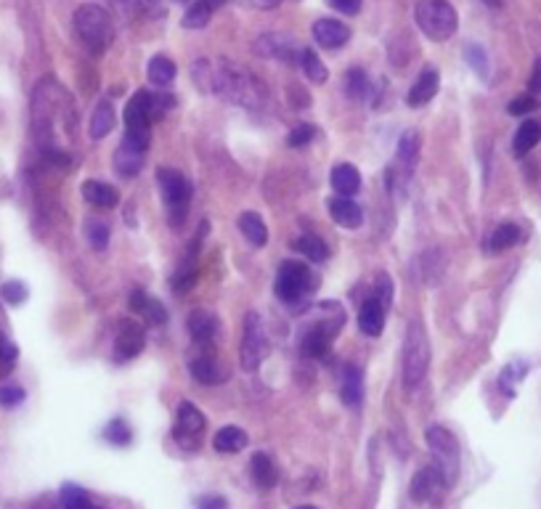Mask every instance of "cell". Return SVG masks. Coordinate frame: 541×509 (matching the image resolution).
Listing matches in <instances>:
<instances>
[{
  "label": "cell",
  "instance_id": "obj_44",
  "mask_svg": "<svg viewBox=\"0 0 541 509\" xmlns=\"http://www.w3.org/2000/svg\"><path fill=\"white\" fill-rule=\"evenodd\" d=\"M138 316H144L146 324H152V327H160V324H165V321H168V311H165V308H162V305L157 303L154 297H149V300H146V305L141 308V313H138Z\"/></svg>",
  "mask_w": 541,
  "mask_h": 509
},
{
  "label": "cell",
  "instance_id": "obj_16",
  "mask_svg": "<svg viewBox=\"0 0 541 509\" xmlns=\"http://www.w3.org/2000/svg\"><path fill=\"white\" fill-rule=\"evenodd\" d=\"M250 475L252 483L260 488V491H271L279 483V467L268 454L258 451V454H252L250 459Z\"/></svg>",
  "mask_w": 541,
  "mask_h": 509
},
{
  "label": "cell",
  "instance_id": "obj_23",
  "mask_svg": "<svg viewBox=\"0 0 541 509\" xmlns=\"http://www.w3.org/2000/svg\"><path fill=\"white\" fill-rule=\"evenodd\" d=\"M438 72L435 69H425L417 80H414L412 91H409V104L412 107H422L427 101L435 99V93H438Z\"/></svg>",
  "mask_w": 541,
  "mask_h": 509
},
{
  "label": "cell",
  "instance_id": "obj_54",
  "mask_svg": "<svg viewBox=\"0 0 541 509\" xmlns=\"http://www.w3.org/2000/svg\"><path fill=\"white\" fill-rule=\"evenodd\" d=\"M252 6H258V8H276L279 6V0H250Z\"/></svg>",
  "mask_w": 541,
  "mask_h": 509
},
{
  "label": "cell",
  "instance_id": "obj_34",
  "mask_svg": "<svg viewBox=\"0 0 541 509\" xmlns=\"http://www.w3.org/2000/svg\"><path fill=\"white\" fill-rule=\"evenodd\" d=\"M345 91L353 101H366L372 93V80L366 77L364 69H348L345 75Z\"/></svg>",
  "mask_w": 541,
  "mask_h": 509
},
{
  "label": "cell",
  "instance_id": "obj_35",
  "mask_svg": "<svg viewBox=\"0 0 541 509\" xmlns=\"http://www.w3.org/2000/svg\"><path fill=\"white\" fill-rule=\"evenodd\" d=\"M520 239H523V234H520V228L515 226V223H502V226L496 228L494 234H491L488 247H491L494 252H504V250H510V247H515Z\"/></svg>",
  "mask_w": 541,
  "mask_h": 509
},
{
  "label": "cell",
  "instance_id": "obj_7",
  "mask_svg": "<svg viewBox=\"0 0 541 509\" xmlns=\"http://www.w3.org/2000/svg\"><path fill=\"white\" fill-rule=\"evenodd\" d=\"M157 183H160L162 199L168 202L170 223H173V226H181L191 199V183L183 178V173H178V170L173 168L157 170Z\"/></svg>",
  "mask_w": 541,
  "mask_h": 509
},
{
  "label": "cell",
  "instance_id": "obj_48",
  "mask_svg": "<svg viewBox=\"0 0 541 509\" xmlns=\"http://www.w3.org/2000/svg\"><path fill=\"white\" fill-rule=\"evenodd\" d=\"M313 125H298V128H292V133L287 136V144L292 146V149H303V146H308L313 141Z\"/></svg>",
  "mask_w": 541,
  "mask_h": 509
},
{
  "label": "cell",
  "instance_id": "obj_55",
  "mask_svg": "<svg viewBox=\"0 0 541 509\" xmlns=\"http://www.w3.org/2000/svg\"><path fill=\"white\" fill-rule=\"evenodd\" d=\"M202 3H205V6L210 8V11H218L221 6H226V0H202Z\"/></svg>",
  "mask_w": 541,
  "mask_h": 509
},
{
  "label": "cell",
  "instance_id": "obj_52",
  "mask_svg": "<svg viewBox=\"0 0 541 509\" xmlns=\"http://www.w3.org/2000/svg\"><path fill=\"white\" fill-rule=\"evenodd\" d=\"M146 300H149V295H146L144 289H136V292L130 295V308H133V313H141V308L146 305Z\"/></svg>",
  "mask_w": 541,
  "mask_h": 509
},
{
  "label": "cell",
  "instance_id": "obj_17",
  "mask_svg": "<svg viewBox=\"0 0 541 509\" xmlns=\"http://www.w3.org/2000/svg\"><path fill=\"white\" fill-rule=\"evenodd\" d=\"M329 215L343 228H359L364 223V210L351 197L329 199Z\"/></svg>",
  "mask_w": 541,
  "mask_h": 509
},
{
  "label": "cell",
  "instance_id": "obj_47",
  "mask_svg": "<svg viewBox=\"0 0 541 509\" xmlns=\"http://www.w3.org/2000/svg\"><path fill=\"white\" fill-rule=\"evenodd\" d=\"M24 403V390L19 385H0V406L3 409H16Z\"/></svg>",
  "mask_w": 541,
  "mask_h": 509
},
{
  "label": "cell",
  "instance_id": "obj_31",
  "mask_svg": "<svg viewBox=\"0 0 541 509\" xmlns=\"http://www.w3.org/2000/svg\"><path fill=\"white\" fill-rule=\"evenodd\" d=\"M176 75V61L168 59V56H154V59L149 61V83L157 85V88H165V85L173 83Z\"/></svg>",
  "mask_w": 541,
  "mask_h": 509
},
{
  "label": "cell",
  "instance_id": "obj_25",
  "mask_svg": "<svg viewBox=\"0 0 541 509\" xmlns=\"http://www.w3.org/2000/svg\"><path fill=\"white\" fill-rule=\"evenodd\" d=\"M117 125V114L115 107L109 104V101H99L96 104V109H93V117H91V138H104L109 136L112 130H115Z\"/></svg>",
  "mask_w": 541,
  "mask_h": 509
},
{
  "label": "cell",
  "instance_id": "obj_45",
  "mask_svg": "<svg viewBox=\"0 0 541 509\" xmlns=\"http://www.w3.org/2000/svg\"><path fill=\"white\" fill-rule=\"evenodd\" d=\"M374 300L388 311L390 303H393V282H390L388 274H380L377 276V282H374Z\"/></svg>",
  "mask_w": 541,
  "mask_h": 509
},
{
  "label": "cell",
  "instance_id": "obj_20",
  "mask_svg": "<svg viewBox=\"0 0 541 509\" xmlns=\"http://www.w3.org/2000/svg\"><path fill=\"white\" fill-rule=\"evenodd\" d=\"M340 396H343V403L348 409H361V403H364V377H361L356 366H345Z\"/></svg>",
  "mask_w": 541,
  "mask_h": 509
},
{
  "label": "cell",
  "instance_id": "obj_28",
  "mask_svg": "<svg viewBox=\"0 0 541 509\" xmlns=\"http://www.w3.org/2000/svg\"><path fill=\"white\" fill-rule=\"evenodd\" d=\"M441 478H438V472H435V467H425V470H420L417 475L412 478V499L417 504L427 502L430 496H433L435 488H441Z\"/></svg>",
  "mask_w": 541,
  "mask_h": 509
},
{
  "label": "cell",
  "instance_id": "obj_14",
  "mask_svg": "<svg viewBox=\"0 0 541 509\" xmlns=\"http://www.w3.org/2000/svg\"><path fill=\"white\" fill-rule=\"evenodd\" d=\"M313 40L327 51H337L351 40V30L343 22H335V19H319L313 24Z\"/></svg>",
  "mask_w": 541,
  "mask_h": 509
},
{
  "label": "cell",
  "instance_id": "obj_2",
  "mask_svg": "<svg viewBox=\"0 0 541 509\" xmlns=\"http://www.w3.org/2000/svg\"><path fill=\"white\" fill-rule=\"evenodd\" d=\"M75 32L91 54H101L115 40V22H112L107 8L85 3L75 11Z\"/></svg>",
  "mask_w": 541,
  "mask_h": 509
},
{
  "label": "cell",
  "instance_id": "obj_11",
  "mask_svg": "<svg viewBox=\"0 0 541 509\" xmlns=\"http://www.w3.org/2000/svg\"><path fill=\"white\" fill-rule=\"evenodd\" d=\"M255 54L263 56V59H279L284 64H300L303 61V48H298V43L287 35H279V32H271V35H260L255 40Z\"/></svg>",
  "mask_w": 541,
  "mask_h": 509
},
{
  "label": "cell",
  "instance_id": "obj_29",
  "mask_svg": "<svg viewBox=\"0 0 541 509\" xmlns=\"http://www.w3.org/2000/svg\"><path fill=\"white\" fill-rule=\"evenodd\" d=\"M332 337L319 332V329H303L300 332V350L305 358H324L329 353Z\"/></svg>",
  "mask_w": 541,
  "mask_h": 509
},
{
  "label": "cell",
  "instance_id": "obj_30",
  "mask_svg": "<svg viewBox=\"0 0 541 509\" xmlns=\"http://www.w3.org/2000/svg\"><path fill=\"white\" fill-rule=\"evenodd\" d=\"M417 157H420V133H417V130H406L404 136H401V141H398L396 154L398 165L409 173V170L414 168Z\"/></svg>",
  "mask_w": 541,
  "mask_h": 509
},
{
  "label": "cell",
  "instance_id": "obj_43",
  "mask_svg": "<svg viewBox=\"0 0 541 509\" xmlns=\"http://www.w3.org/2000/svg\"><path fill=\"white\" fill-rule=\"evenodd\" d=\"M27 284L24 282H6V284H0V297L6 300L8 305H22L24 300H27Z\"/></svg>",
  "mask_w": 541,
  "mask_h": 509
},
{
  "label": "cell",
  "instance_id": "obj_6",
  "mask_svg": "<svg viewBox=\"0 0 541 509\" xmlns=\"http://www.w3.org/2000/svg\"><path fill=\"white\" fill-rule=\"evenodd\" d=\"M427 366H430V342L422 321H412L406 329L404 340V382L406 388H414L425 380Z\"/></svg>",
  "mask_w": 541,
  "mask_h": 509
},
{
  "label": "cell",
  "instance_id": "obj_58",
  "mask_svg": "<svg viewBox=\"0 0 541 509\" xmlns=\"http://www.w3.org/2000/svg\"><path fill=\"white\" fill-rule=\"evenodd\" d=\"M173 3H186V0H173Z\"/></svg>",
  "mask_w": 541,
  "mask_h": 509
},
{
  "label": "cell",
  "instance_id": "obj_24",
  "mask_svg": "<svg viewBox=\"0 0 541 509\" xmlns=\"http://www.w3.org/2000/svg\"><path fill=\"white\" fill-rule=\"evenodd\" d=\"M83 197L88 199L93 207H101V210H112V207H117V202H120L115 186H109V183L104 181H85Z\"/></svg>",
  "mask_w": 541,
  "mask_h": 509
},
{
  "label": "cell",
  "instance_id": "obj_10",
  "mask_svg": "<svg viewBox=\"0 0 541 509\" xmlns=\"http://www.w3.org/2000/svg\"><path fill=\"white\" fill-rule=\"evenodd\" d=\"M189 372L202 385H221L229 380V369L218 361L210 342H197V353H191Z\"/></svg>",
  "mask_w": 541,
  "mask_h": 509
},
{
  "label": "cell",
  "instance_id": "obj_42",
  "mask_svg": "<svg viewBox=\"0 0 541 509\" xmlns=\"http://www.w3.org/2000/svg\"><path fill=\"white\" fill-rule=\"evenodd\" d=\"M16 366V348H14V342L8 340L3 332H0V380L6 377L11 369Z\"/></svg>",
  "mask_w": 541,
  "mask_h": 509
},
{
  "label": "cell",
  "instance_id": "obj_38",
  "mask_svg": "<svg viewBox=\"0 0 541 509\" xmlns=\"http://www.w3.org/2000/svg\"><path fill=\"white\" fill-rule=\"evenodd\" d=\"M101 435H104V441H109L112 446H130V443H133V430H130L125 419H112Z\"/></svg>",
  "mask_w": 541,
  "mask_h": 509
},
{
  "label": "cell",
  "instance_id": "obj_15",
  "mask_svg": "<svg viewBox=\"0 0 541 509\" xmlns=\"http://www.w3.org/2000/svg\"><path fill=\"white\" fill-rule=\"evenodd\" d=\"M144 160H146V149L130 144V141L122 138V144L117 146L115 160L112 162H115V173L120 175V178H136V175L141 173V168H144Z\"/></svg>",
  "mask_w": 541,
  "mask_h": 509
},
{
  "label": "cell",
  "instance_id": "obj_49",
  "mask_svg": "<svg viewBox=\"0 0 541 509\" xmlns=\"http://www.w3.org/2000/svg\"><path fill=\"white\" fill-rule=\"evenodd\" d=\"M465 56H467V61H470V67H473L478 75L481 77L488 75V59H486V54H483L481 46H467Z\"/></svg>",
  "mask_w": 541,
  "mask_h": 509
},
{
  "label": "cell",
  "instance_id": "obj_19",
  "mask_svg": "<svg viewBox=\"0 0 541 509\" xmlns=\"http://www.w3.org/2000/svg\"><path fill=\"white\" fill-rule=\"evenodd\" d=\"M329 183H332V189H335V194H340V197H353V194L361 189V173L353 168V165L343 162V165L332 168Z\"/></svg>",
  "mask_w": 541,
  "mask_h": 509
},
{
  "label": "cell",
  "instance_id": "obj_13",
  "mask_svg": "<svg viewBox=\"0 0 541 509\" xmlns=\"http://www.w3.org/2000/svg\"><path fill=\"white\" fill-rule=\"evenodd\" d=\"M146 345L144 329L138 327L136 321H125L120 327V335H117L115 342V358L117 361H128V358H136Z\"/></svg>",
  "mask_w": 541,
  "mask_h": 509
},
{
  "label": "cell",
  "instance_id": "obj_22",
  "mask_svg": "<svg viewBox=\"0 0 541 509\" xmlns=\"http://www.w3.org/2000/svg\"><path fill=\"white\" fill-rule=\"evenodd\" d=\"M247 441H250V438H247V433H244L242 427L229 425L221 427V430L215 433L213 446L218 454H239V451L247 449Z\"/></svg>",
  "mask_w": 541,
  "mask_h": 509
},
{
  "label": "cell",
  "instance_id": "obj_39",
  "mask_svg": "<svg viewBox=\"0 0 541 509\" xmlns=\"http://www.w3.org/2000/svg\"><path fill=\"white\" fill-rule=\"evenodd\" d=\"M85 234H88V242L96 252H104L109 244V226L101 218H91L85 221Z\"/></svg>",
  "mask_w": 541,
  "mask_h": 509
},
{
  "label": "cell",
  "instance_id": "obj_26",
  "mask_svg": "<svg viewBox=\"0 0 541 509\" xmlns=\"http://www.w3.org/2000/svg\"><path fill=\"white\" fill-rule=\"evenodd\" d=\"M541 141V122L526 120L515 133V141H512V152L515 157H526L531 149H536V144Z\"/></svg>",
  "mask_w": 541,
  "mask_h": 509
},
{
  "label": "cell",
  "instance_id": "obj_5",
  "mask_svg": "<svg viewBox=\"0 0 541 509\" xmlns=\"http://www.w3.org/2000/svg\"><path fill=\"white\" fill-rule=\"evenodd\" d=\"M430 454H433V467L438 472L443 486H454L459 475V443L454 433H449L446 427L435 425L425 433Z\"/></svg>",
  "mask_w": 541,
  "mask_h": 509
},
{
  "label": "cell",
  "instance_id": "obj_12",
  "mask_svg": "<svg viewBox=\"0 0 541 509\" xmlns=\"http://www.w3.org/2000/svg\"><path fill=\"white\" fill-rule=\"evenodd\" d=\"M345 324V311L343 305L337 303H321L316 305L311 313H308V321H305V329H319L324 335L335 337Z\"/></svg>",
  "mask_w": 541,
  "mask_h": 509
},
{
  "label": "cell",
  "instance_id": "obj_51",
  "mask_svg": "<svg viewBox=\"0 0 541 509\" xmlns=\"http://www.w3.org/2000/svg\"><path fill=\"white\" fill-rule=\"evenodd\" d=\"M361 3H364V0H329V6H335L337 11H343V14L348 16L359 14Z\"/></svg>",
  "mask_w": 541,
  "mask_h": 509
},
{
  "label": "cell",
  "instance_id": "obj_8",
  "mask_svg": "<svg viewBox=\"0 0 541 509\" xmlns=\"http://www.w3.org/2000/svg\"><path fill=\"white\" fill-rule=\"evenodd\" d=\"M239 356H242L244 372H258L260 364H263V358L268 356V340L258 313H247V316H244V332L242 345H239Z\"/></svg>",
  "mask_w": 541,
  "mask_h": 509
},
{
  "label": "cell",
  "instance_id": "obj_33",
  "mask_svg": "<svg viewBox=\"0 0 541 509\" xmlns=\"http://www.w3.org/2000/svg\"><path fill=\"white\" fill-rule=\"evenodd\" d=\"M61 509H96L93 499L88 496L83 486H75V483H64L61 486Z\"/></svg>",
  "mask_w": 541,
  "mask_h": 509
},
{
  "label": "cell",
  "instance_id": "obj_1",
  "mask_svg": "<svg viewBox=\"0 0 541 509\" xmlns=\"http://www.w3.org/2000/svg\"><path fill=\"white\" fill-rule=\"evenodd\" d=\"M213 93H221L223 99L234 101L239 107L255 109L263 101V88L247 69L237 67L234 61H223L213 72Z\"/></svg>",
  "mask_w": 541,
  "mask_h": 509
},
{
  "label": "cell",
  "instance_id": "obj_56",
  "mask_svg": "<svg viewBox=\"0 0 541 509\" xmlns=\"http://www.w3.org/2000/svg\"><path fill=\"white\" fill-rule=\"evenodd\" d=\"M483 3H486V6H491V8L502 6V0H483Z\"/></svg>",
  "mask_w": 541,
  "mask_h": 509
},
{
  "label": "cell",
  "instance_id": "obj_36",
  "mask_svg": "<svg viewBox=\"0 0 541 509\" xmlns=\"http://www.w3.org/2000/svg\"><path fill=\"white\" fill-rule=\"evenodd\" d=\"M528 374V364L523 361H512L510 366H504L502 377H499V385H502L504 396H515V390H518L520 380Z\"/></svg>",
  "mask_w": 541,
  "mask_h": 509
},
{
  "label": "cell",
  "instance_id": "obj_18",
  "mask_svg": "<svg viewBox=\"0 0 541 509\" xmlns=\"http://www.w3.org/2000/svg\"><path fill=\"white\" fill-rule=\"evenodd\" d=\"M189 335L194 342H213L218 335V319L207 308H194L189 316Z\"/></svg>",
  "mask_w": 541,
  "mask_h": 509
},
{
  "label": "cell",
  "instance_id": "obj_57",
  "mask_svg": "<svg viewBox=\"0 0 541 509\" xmlns=\"http://www.w3.org/2000/svg\"><path fill=\"white\" fill-rule=\"evenodd\" d=\"M295 509H319V507H311V504H303V507H295Z\"/></svg>",
  "mask_w": 541,
  "mask_h": 509
},
{
  "label": "cell",
  "instance_id": "obj_27",
  "mask_svg": "<svg viewBox=\"0 0 541 509\" xmlns=\"http://www.w3.org/2000/svg\"><path fill=\"white\" fill-rule=\"evenodd\" d=\"M239 231H242L244 239L255 244V247H263V244L268 242L266 223H263V218H260L258 213H252V210L239 215Z\"/></svg>",
  "mask_w": 541,
  "mask_h": 509
},
{
  "label": "cell",
  "instance_id": "obj_37",
  "mask_svg": "<svg viewBox=\"0 0 541 509\" xmlns=\"http://www.w3.org/2000/svg\"><path fill=\"white\" fill-rule=\"evenodd\" d=\"M300 67H303L305 77L311 80V83L321 85L327 83V67L321 64V59L316 54H313L311 48H303V61H300Z\"/></svg>",
  "mask_w": 541,
  "mask_h": 509
},
{
  "label": "cell",
  "instance_id": "obj_4",
  "mask_svg": "<svg viewBox=\"0 0 541 509\" xmlns=\"http://www.w3.org/2000/svg\"><path fill=\"white\" fill-rule=\"evenodd\" d=\"M414 22L435 43L449 40L457 32V11L449 0H420L414 6Z\"/></svg>",
  "mask_w": 541,
  "mask_h": 509
},
{
  "label": "cell",
  "instance_id": "obj_9",
  "mask_svg": "<svg viewBox=\"0 0 541 509\" xmlns=\"http://www.w3.org/2000/svg\"><path fill=\"white\" fill-rule=\"evenodd\" d=\"M207 419L205 414L194 406L191 401H183L176 411V425H173V441L181 449H197L205 435Z\"/></svg>",
  "mask_w": 541,
  "mask_h": 509
},
{
  "label": "cell",
  "instance_id": "obj_21",
  "mask_svg": "<svg viewBox=\"0 0 541 509\" xmlns=\"http://www.w3.org/2000/svg\"><path fill=\"white\" fill-rule=\"evenodd\" d=\"M385 308H382L374 297H369V300H364V305H361L359 311V327L364 335L369 337H380L382 329H385Z\"/></svg>",
  "mask_w": 541,
  "mask_h": 509
},
{
  "label": "cell",
  "instance_id": "obj_50",
  "mask_svg": "<svg viewBox=\"0 0 541 509\" xmlns=\"http://www.w3.org/2000/svg\"><path fill=\"white\" fill-rule=\"evenodd\" d=\"M197 509H229V502L218 494H207V496H199Z\"/></svg>",
  "mask_w": 541,
  "mask_h": 509
},
{
  "label": "cell",
  "instance_id": "obj_3",
  "mask_svg": "<svg viewBox=\"0 0 541 509\" xmlns=\"http://www.w3.org/2000/svg\"><path fill=\"white\" fill-rule=\"evenodd\" d=\"M319 289V279L313 276V271L305 263L298 260H287L279 268L276 276V297L290 308H300Z\"/></svg>",
  "mask_w": 541,
  "mask_h": 509
},
{
  "label": "cell",
  "instance_id": "obj_32",
  "mask_svg": "<svg viewBox=\"0 0 541 509\" xmlns=\"http://www.w3.org/2000/svg\"><path fill=\"white\" fill-rule=\"evenodd\" d=\"M292 247L300 252V255H305L308 260H313V263H324V260L329 258V250L327 244L321 242L316 234H305L300 236V239H295L292 242Z\"/></svg>",
  "mask_w": 541,
  "mask_h": 509
},
{
  "label": "cell",
  "instance_id": "obj_41",
  "mask_svg": "<svg viewBox=\"0 0 541 509\" xmlns=\"http://www.w3.org/2000/svg\"><path fill=\"white\" fill-rule=\"evenodd\" d=\"M149 107H152V120H160V117H165L170 109L176 107V99L165 91L149 93Z\"/></svg>",
  "mask_w": 541,
  "mask_h": 509
},
{
  "label": "cell",
  "instance_id": "obj_40",
  "mask_svg": "<svg viewBox=\"0 0 541 509\" xmlns=\"http://www.w3.org/2000/svg\"><path fill=\"white\" fill-rule=\"evenodd\" d=\"M210 16H213V11H210L202 0H197V3H191L186 16H183V27H189V30H202V27H207V22H210Z\"/></svg>",
  "mask_w": 541,
  "mask_h": 509
},
{
  "label": "cell",
  "instance_id": "obj_53",
  "mask_svg": "<svg viewBox=\"0 0 541 509\" xmlns=\"http://www.w3.org/2000/svg\"><path fill=\"white\" fill-rule=\"evenodd\" d=\"M528 88H531V93H541V59L534 64V72H531V80H528Z\"/></svg>",
  "mask_w": 541,
  "mask_h": 509
},
{
  "label": "cell",
  "instance_id": "obj_46",
  "mask_svg": "<svg viewBox=\"0 0 541 509\" xmlns=\"http://www.w3.org/2000/svg\"><path fill=\"white\" fill-rule=\"evenodd\" d=\"M536 109H539V99H536L534 93L518 96V99L510 101V114H515V117H526V114L536 112Z\"/></svg>",
  "mask_w": 541,
  "mask_h": 509
}]
</instances>
